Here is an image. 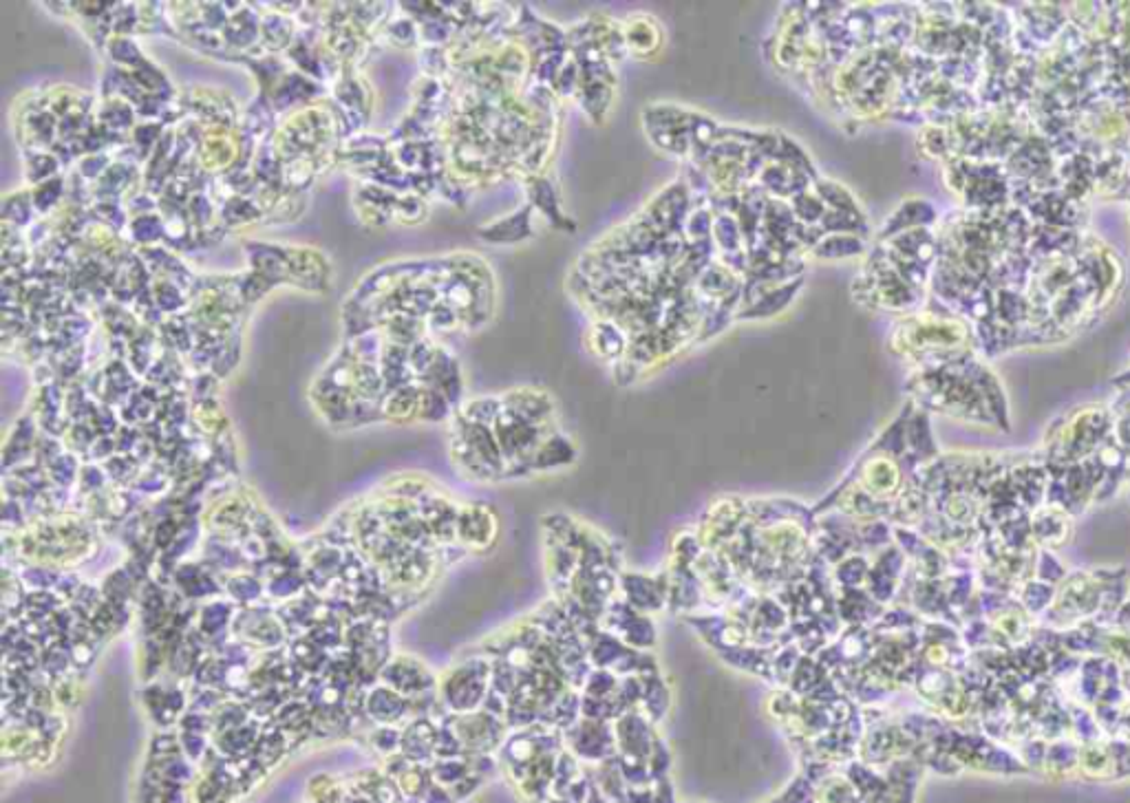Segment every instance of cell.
<instances>
[{"mask_svg": "<svg viewBox=\"0 0 1130 803\" xmlns=\"http://www.w3.org/2000/svg\"><path fill=\"white\" fill-rule=\"evenodd\" d=\"M1047 770L1055 775H1069L1080 766V748L1071 742H1058L1047 751Z\"/></svg>", "mask_w": 1130, "mask_h": 803, "instance_id": "obj_1", "label": "cell"}]
</instances>
